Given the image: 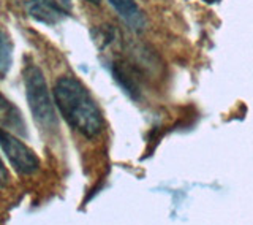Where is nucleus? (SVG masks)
I'll use <instances>...</instances> for the list:
<instances>
[{
    "label": "nucleus",
    "instance_id": "nucleus-11",
    "mask_svg": "<svg viewBox=\"0 0 253 225\" xmlns=\"http://www.w3.org/2000/svg\"><path fill=\"white\" fill-rule=\"evenodd\" d=\"M87 2H90V3H93V5H100L101 0H87Z\"/></svg>",
    "mask_w": 253,
    "mask_h": 225
},
{
    "label": "nucleus",
    "instance_id": "nucleus-5",
    "mask_svg": "<svg viewBox=\"0 0 253 225\" xmlns=\"http://www.w3.org/2000/svg\"><path fill=\"white\" fill-rule=\"evenodd\" d=\"M108 2L116 10L119 18H121L131 30L141 32L144 29L146 18L134 0H108Z\"/></svg>",
    "mask_w": 253,
    "mask_h": 225
},
{
    "label": "nucleus",
    "instance_id": "nucleus-6",
    "mask_svg": "<svg viewBox=\"0 0 253 225\" xmlns=\"http://www.w3.org/2000/svg\"><path fill=\"white\" fill-rule=\"evenodd\" d=\"M0 127L5 130L10 128L14 135L27 136V125L24 122L21 111L3 95H0Z\"/></svg>",
    "mask_w": 253,
    "mask_h": 225
},
{
    "label": "nucleus",
    "instance_id": "nucleus-2",
    "mask_svg": "<svg viewBox=\"0 0 253 225\" xmlns=\"http://www.w3.org/2000/svg\"><path fill=\"white\" fill-rule=\"evenodd\" d=\"M26 99L32 116L37 125L47 135L59 132V119L55 112V102L51 99V92L42 68L35 63H26L22 70Z\"/></svg>",
    "mask_w": 253,
    "mask_h": 225
},
{
    "label": "nucleus",
    "instance_id": "nucleus-9",
    "mask_svg": "<svg viewBox=\"0 0 253 225\" xmlns=\"http://www.w3.org/2000/svg\"><path fill=\"white\" fill-rule=\"evenodd\" d=\"M8 184H10V173H8L6 167L0 159V189H5Z\"/></svg>",
    "mask_w": 253,
    "mask_h": 225
},
{
    "label": "nucleus",
    "instance_id": "nucleus-10",
    "mask_svg": "<svg viewBox=\"0 0 253 225\" xmlns=\"http://www.w3.org/2000/svg\"><path fill=\"white\" fill-rule=\"evenodd\" d=\"M55 3H57L60 8H63L68 14L71 13V8H73V5H71V0H54Z\"/></svg>",
    "mask_w": 253,
    "mask_h": 225
},
{
    "label": "nucleus",
    "instance_id": "nucleus-3",
    "mask_svg": "<svg viewBox=\"0 0 253 225\" xmlns=\"http://www.w3.org/2000/svg\"><path fill=\"white\" fill-rule=\"evenodd\" d=\"M0 148L19 174L30 176L40 170V159L35 156V152L14 133L2 127H0Z\"/></svg>",
    "mask_w": 253,
    "mask_h": 225
},
{
    "label": "nucleus",
    "instance_id": "nucleus-8",
    "mask_svg": "<svg viewBox=\"0 0 253 225\" xmlns=\"http://www.w3.org/2000/svg\"><path fill=\"white\" fill-rule=\"evenodd\" d=\"M13 42L3 29H0V78H5L13 63Z\"/></svg>",
    "mask_w": 253,
    "mask_h": 225
},
{
    "label": "nucleus",
    "instance_id": "nucleus-1",
    "mask_svg": "<svg viewBox=\"0 0 253 225\" xmlns=\"http://www.w3.org/2000/svg\"><path fill=\"white\" fill-rule=\"evenodd\" d=\"M54 102L59 112L73 130L85 138H95L105 128L101 110L89 89L75 76H60L54 84Z\"/></svg>",
    "mask_w": 253,
    "mask_h": 225
},
{
    "label": "nucleus",
    "instance_id": "nucleus-4",
    "mask_svg": "<svg viewBox=\"0 0 253 225\" xmlns=\"http://www.w3.org/2000/svg\"><path fill=\"white\" fill-rule=\"evenodd\" d=\"M26 10L32 19L46 24V26H55L65 16H70L54 0H27Z\"/></svg>",
    "mask_w": 253,
    "mask_h": 225
},
{
    "label": "nucleus",
    "instance_id": "nucleus-7",
    "mask_svg": "<svg viewBox=\"0 0 253 225\" xmlns=\"http://www.w3.org/2000/svg\"><path fill=\"white\" fill-rule=\"evenodd\" d=\"M113 75H114V79L119 83V86H121L131 99H138L139 91L136 86V79L133 78L131 70L128 68L126 63L114 62L113 63Z\"/></svg>",
    "mask_w": 253,
    "mask_h": 225
}]
</instances>
